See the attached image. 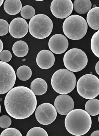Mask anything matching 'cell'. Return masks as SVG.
Instances as JSON below:
<instances>
[{
	"label": "cell",
	"mask_w": 99,
	"mask_h": 136,
	"mask_svg": "<svg viewBox=\"0 0 99 136\" xmlns=\"http://www.w3.org/2000/svg\"><path fill=\"white\" fill-rule=\"evenodd\" d=\"M91 6V3L89 0H75L73 5L75 11L81 14H85L89 11Z\"/></svg>",
	"instance_id": "cell-19"
},
{
	"label": "cell",
	"mask_w": 99,
	"mask_h": 136,
	"mask_svg": "<svg viewBox=\"0 0 99 136\" xmlns=\"http://www.w3.org/2000/svg\"><path fill=\"white\" fill-rule=\"evenodd\" d=\"M37 105L35 95L29 88L19 86L12 89L7 93L4 100L6 112L14 118H26L34 113Z\"/></svg>",
	"instance_id": "cell-1"
},
{
	"label": "cell",
	"mask_w": 99,
	"mask_h": 136,
	"mask_svg": "<svg viewBox=\"0 0 99 136\" xmlns=\"http://www.w3.org/2000/svg\"><path fill=\"white\" fill-rule=\"evenodd\" d=\"M0 52H1L3 49V43L1 39L0 40Z\"/></svg>",
	"instance_id": "cell-31"
},
{
	"label": "cell",
	"mask_w": 99,
	"mask_h": 136,
	"mask_svg": "<svg viewBox=\"0 0 99 136\" xmlns=\"http://www.w3.org/2000/svg\"><path fill=\"white\" fill-rule=\"evenodd\" d=\"M12 58V54L9 51L4 50L0 52V59L1 61L7 62L10 61Z\"/></svg>",
	"instance_id": "cell-28"
},
{
	"label": "cell",
	"mask_w": 99,
	"mask_h": 136,
	"mask_svg": "<svg viewBox=\"0 0 99 136\" xmlns=\"http://www.w3.org/2000/svg\"><path fill=\"white\" fill-rule=\"evenodd\" d=\"M35 1H43L44 0H35Z\"/></svg>",
	"instance_id": "cell-34"
},
{
	"label": "cell",
	"mask_w": 99,
	"mask_h": 136,
	"mask_svg": "<svg viewBox=\"0 0 99 136\" xmlns=\"http://www.w3.org/2000/svg\"><path fill=\"white\" fill-rule=\"evenodd\" d=\"M1 105H0V113L1 112Z\"/></svg>",
	"instance_id": "cell-35"
},
{
	"label": "cell",
	"mask_w": 99,
	"mask_h": 136,
	"mask_svg": "<svg viewBox=\"0 0 99 136\" xmlns=\"http://www.w3.org/2000/svg\"><path fill=\"white\" fill-rule=\"evenodd\" d=\"M3 2H4L3 0H0V7L3 4Z\"/></svg>",
	"instance_id": "cell-32"
},
{
	"label": "cell",
	"mask_w": 99,
	"mask_h": 136,
	"mask_svg": "<svg viewBox=\"0 0 99 136\" xmlns=\"http://www.w3.org/2000/svg\"><path fill=\"white\" fill-rule=\"evenodd\" d=\"M16 74L18 78L20 80L25 81L31 77L32 72L30 68L27 66L22 65L17 69Z\"/></svg>",
	"instance_id": "cell-21"
},
{
	"label": "cell",
	"mask_w": 99,
	"mask_h": 136,
	"mask_svg": "<svg viewBox=\"0 0 99 136\" xmlns=\"http://www.w3.org/2000/svg\"><path fill=\"white\" fill-rule=\"evenodd\" d=\"M87 21L91 28L99 30V7L93 8L89 11L87 15Z\"/></svg>",
	"instance_id": "cell-15"
},
{
	"label": "cell",
	"mask_w": 99,
	"mask_h": 136,
	"mask_svg": "<svg viewBox=\"0 0 99 136\" xmlns=\"http://www.w3.org/2000/svg\"><path fill=\"white\" fill-rule=\"evenodd\" d=\"M48 135L47 133L44 129L39 127H35L31 129L26 135L27 136Z\"/></svg>",
	"instance_id": "cell-24"
},
{
	"label": "cell",
	"mask_w": 99,
	"mask_h": 136,
	"mask_svg": "<svg viewBox=\"0 0 99 136\" xmlns=\"http://www.w3.org/2000/svg\"><path fill=\"white\" fill-rule=\"evenodd\" d=\"M30 89L35 95L40 96L46 92L47 85L43 79L37 78L33 80L30 86Z\"/></svg>",
	"instance_id": "cell-16"
},
{
	"label": "cell",
	"mask_w": 99,
	"mask_h": 136,
	"mask_svg": "<svg viewBox=\"0 0 99 136\" xmlns=\"http://www.w3.org/2000/svg\"><path fill=\"white\" fill-rule=\"evenodd\" d=\"M91 47L94 54L99 58V30L95 32L92 37Z\"/></svg>",
	"instance_id": "cell-22"
},
{
	"label": "cell",
	"mask_w": 99,
	"mask_h": 136,
	"mask_svg": "<svg viewBox=\"0 0 99 136\" xmlns=\"http://www.w3.org/2000/svg\"><path fill=\"white\" fill-rule=\"evenodd\" d=\"M1 136H19L22 135L18 129L13 128H9L6 129L1 133Z\"/></svg>",
	"instance_id": "cell-25"
},
{
	"label": "cell",
	"mask_w": 99,
	"mask_h": 136,
	"mask_svg": "<svg viewBox=\"0 0 99 136\" xmlns=\"http://www.w3.org/2000/svg\"><path fill=\"white\" fill-rule=\"evenodd\" d=\"M98 121L99 123V115L98 117Z\"/></svg>",
	"instance_id": "cell-36"
},
{
	"label": "cell",
	"mask_w": 99,
	"mask_h": 136,
	"mask_svg": "<svg viewBox=\"0 0 99 136\" xmlns=\"http://www.w3.org/2000/svg\"><path fill=\"white\" fill-rule=\"evenodd\" d=\"M62 29L64 34L68 38L77 40L81 39L86 34L88 25L82 17L78 15H73L65 20Z\"/></svg>",
	"instance_id": "cell-4"
},
{
	"label": "cell",
	"mask_w": 99,
	"mask_h": 136,
	"mask_svg": "<svg viewBox=\"0 0 99 136\" xmlns=\"http://www.w3.org/2000/svg\"><path fill=\"white\" fill-rule=\"evenodd\" d=\"M65 126L67 131L75 136H81L87 133L92 125V120L89 114L80 109L73 110L66 116Z\"/></svg>",
	"instance_id": "cell-2"
},
{
	"label": "cell",
	"mask_w": 99,
	"mask_h": 136,
	"mask_svg": "<svg viewBox=\"0 0 99 136\" xmlns=\"http://www.w3.org/2000/svg\"><path fill=\"white\" fill-rule=\"evenodd\" d=\"M52 88L56 92L66 94L72 91L76 86V79L72 72L66 69H61L56 71L51 79Z\"/></svg>",
	"instance_id": "cell-3"
},
{
	"label": "cell",
	"mask_w": 99,
	"mask_h": 136,
	"mask_svg": "<svg viewBox=\"0 0 99 136\" xmlns=\"http://www.w3.org/2000/svg\"><path fill=\"white\" fill-rule=\"evenodd\" d=\"M55 57L53 54L47 50L40 51L36 59V63L40 68L47 69L51 68L54 64Z\"/></svg>",
	"instance_id": "cell-14"
},
{
	"label": "cell",
	"mask_w": 99,
	"mask_h": 136,
	"mask_svg": "<svg viewBox=\"0 0 99 136\" xmlns=\"http://www.w3.org/2000/svg\"><path fill=\"white\" fill-rule=\"evenodd\" d=\"M22 6L21 2L20 0H6L4 5L5 11L11 15L19 13L21 10Z\"/></svg>",
	"instance_id": "cell-17"
},
{
	"label": "cell",
	"mask_w": 99,
	"mask_h": 136,
	"mask_svg": "<svg viewBox=\"0 0 99 136\" xmlns=\"http://www.w3.org/2000/svg\"><path fill=\"white\" fill-rule=\"evenodd\" d=\"M12 50L14 54L19 57H24L28 53L29 51L28 46L25 42L20 40L13 44Z\"/></svg>",
	"instance_id": "cell-18"
},
{
	"label": "cell",
	"mask_w": 99,
	"mask_h": 136,
	"mask_svg": "<svg viewBox=\"0 0 99 136\" xmlns=\"http://www.w3.org/2000/svg\"><path fill=\"white\" fill-rule=\"evenodd\" d=\"M91 136H99V130L95 131L91 134Z\"/></svg>",
	"instance_id": "cell-30"
},
{
	"label": "cell",
	"mask_w": 99,
	"mask_h": 136,
	"mask_svg": "<svg viewBox=\"0 0 99 136\" xmlns=\"http://www.w3.org/2000/svg\"><path fill=\"white\" fill-rule=\"evenodd\" d=\"M73 5L71 0H53L51 4L50 10L56 17L61 19L65 18L71 15Z\"/></svg>",
	"instance_id": "cell-10"
},
{
	"label": "cell",
	"mask_w": 99,
	"mask_h": 136,
	"mask_svg": "<svg viewBox=\"0 0 99 136\" xmlns=\"http://www.w3.org/2000/svg\"><path fill=\"white\" fill-rule=\"evenodd\" d=\"M0 36L6 35L9 31V25L7 22L3 19H0Z\"/></svg>",
	"instance_id": "cell-27"
},
{
	"label": "cell",
	"mask_w": 99,
	"mask_h": 136,
	"mask_svg": "<svg viewBox=\"0 0 99 136\" xmlns=\"http://www.w3.org/2000/svg\"><path fill=\"white\" fill-rule=\"evenodd\" d=\"M63 62L67 69L73 72H76L85 68L88 63V59L86 55L82 50L73 48L65 53Z\"/></svg>",
	"instance_id": "cell-7"
},
{
	"label": "cell",
	"mask_w": 99,
	"mask_h": 136,
	"mask_svg": "<svg viewBox=\"0 0 99 136\" xmlns=\"http://www.w3.org/2000/svg\"><path fill=\"white\" fill-rule=\"evenodd\" d=\"M53 27V22L48 16L38 14L31 18L29 22L28 28L31 35L34 37L42 39L51 34Z\"/></svg>",
	"instance_id": "cell-5"
},
{
	"label": "cell",
	"mask_w": 99,
	"mask_h": 136,
	"mask_svg": "<svg viewBox=\"0 0 99 136\" xmlns=\"http://www.w3.org/2000/svg\"><path fill=\"white\" fill-rule=\"evenodd\" d=\"M69 42L67 38L63 35L57 34L53 35L50 39L48 46L53 52L60 54L64 52L68 49Z\"/></svg>",
	"instance_id": "cell-13"
},
{
	"label": "cell",
	"mask_w": 99,
	"mask_h": 136,
	"mask_svg": "<svg viewBox=\"0 0 99 136\" xmlns=\"http://www.w3.org/2000/svg\"><path fill=\"white\" fill-rule=\"evenodd\" d=\"M0 94H5L14 86L16 80L15 71L12 67L6 62L0 61Z\"/></svg>",
	"instance_id": "cell-8"
},
{
	"label": "cell",
	"mask_w": 99,
	"mask_h": 136,
	"mask_svg": "<svg viewBox=\"0 0 99 136\" xmlns=\"http://www.w3.org/2000/svg\"><path fill=\"white\" fill-rule=\"evenodd\" d=\"M35 115L38 121L43 125H49L54 121L57 116L55 107L48 103H43L37 108Z\"/></svg>",
	"instance_id": "cell-9"
},
{
	"label": "cell",
	"mask_w": 99,
	"mask_h": 136,
	"mask_svg": "<svg viewBox=\"0 0 99 136\" xmlns=\"http://www.w3.org/2000/svg\"><path fill=\"white\" fill-rule=\"evenodd\" d=\"M76 87L82 97L88 99H94L99 94V79L92 74H85L78 80Z\"/></svg>",
	"instance_id": "cell-6"
},
{
	"label": "cell",
	"mask_w": 99,
	"mask_h": 136,
	"mask_svg": "<svg viewBox=\"0 0 99 136\" xmlns=\"http://www.w3.org/2000/svg\"><path fill=\"white\" fill-rule=\"evenodd\" d=\"M95 70L97 73L99 75V61L96 64Z\"/></svg>",
	"instance_id": "cell-29"
},
{
	"label": "cell",
	"mask_w": 99,
	"mask_h": 136,
	"mask_svg": "<svg viewBox=\"0 0 99 136\" xmlns=\"http://www.w3.org/2000/svg\"><path fill=\"white\" fill-rule=\"evenodd\" d=\"M11 124V120L8 116L3 115L0 117V127L5 129L8 128Z\"/></svg>",
	"instance_id": "cell-26"
},
{
	"label": "cell",
	"mask_w": 99,
	"mask_h": 136,
	"mask_svg": "<svg viewBox=\"0 0 99 136\" xmlns=\"http://www.w3.org/2000/svg\"><path fill=\"white\" fill-rule=\"evenodd\" d=\"M85 109L90 115H97L99 114V100L96 99L88 100L86 103Z\"/></svg>",
	"instance_id": "cell-20"
},
{
	"label": "cell",
	"mask_w": 99,
	"mask_h": 136,
	"mask_svg": "<svg viewBox=\"0 0 99 136\" xmlns=\"http://www.w3.org/2000/svg\"><path fill=\"white\" fill-rule=\"evenodd\" d=\"M35 9L32 6L26 5L23 6L21 11V16L26 19L32 18L35 16Z\"/></svg>",
	"instance_id": "cell-23"
},
{
	"label": "cell",
	"mask_w": 99,
	"mask_h": 136,
	"mask_svg": "<svg viewBox=\"0 0 99 136\" xmlns=\"http://www.w3.org/2000/svg\"><path fill=\"white\" fill-rule=\"evenodd\" d=\"M93 8H94V7H97L96 6V5H94L93 6Z\"/></svg>",
	"instance_id": "cell-33"
},
{
	"label": "cell",
	"mask_w": 99,
	"mask_h": 136,
	"mask_svg": "<svg viewBox=\"0 0 99 136\" xmlns=\"http://www.w3.org/2000/svg\"><path fill=\"white\" fill-rule=\"evenodd\" d=\"M54 105L59 114L65 115L73 110L74 104L72 98L70 96L67 94H62L56 97Z\"/></svg>",
	"instance_id": "cell-12"
},
{
	"label": "cell",
	"mask_w": 99,
	"mask_h": 136,
	"mask_svg": "<svg viewBox=\"0 0 99 136\" xmlns=\"http://www.w3.org/2000/svg\"><path fill=\"white\" fill-rule=\"evenodd\" d=\"M28 30V24L26 20L21 17L14 19L10 22L9 32L13 37L20 38L25 36Z\"/></svg>",
	"instance_id": "cell-11"
}]
</instances>
